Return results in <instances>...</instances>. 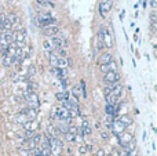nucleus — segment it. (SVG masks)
<instances>
[{
  "instance_id": "27",
  "label": "nucleus",
  "mask_w": 157,
  "mask_h": 156,
  "mask_svg": "<svg viewBox=\"0 0 157 156\" xmlns=\"http://www.w3.org/2000/svg\"><path fill=\"white\" fill-rule=\"evenodd\" d=\"M21 153H22V156H29V152L28 151H24V149H21Z\"/></svg>"
},
{
  "instance_id": "6",
  "label": "nucleus",
  "mask_w": 157,
  "mask_h": 156,
  "mask_svg": "<svg viewBox=\"0 0 157 156\" xmlns=\"http://www.w3.org/2000/svg\"><path fill=\"white\" fill-rule=\"evenodd\" d=\"M58 31H59V28L56 25H51V26L43 28V33H44L46 36H55L56 33H58Z\"/></svg>"
},
{
  "instance_id": "21",
  "label": "nucleus",
  "mask_w": 157,
  "mask_h": 156,
  "mask_svg": "<svg viewBox=\"0 0 157 156\" xmlns=\"http://www.w3.org/2000/svg\"><path fill=\"white\" fill-rule=\"evenodd\" d=\"M36 1L40 4V6H47V4H51V6H52L51 0H36Z\"/></svg>"
},
{
  "instance_id": "23",
  "label": "nucleus",
  "mask_w": 157,
  "mask_h": 156,
  "mask_svg": "<svg viewBox=\"0 0 157 156\" xmlns=\"http://www.w3.org/2000/svg\"><path fill=\"white\" fill-rule=\"evenodd\" d=\"M44 47L47 48V50H52V48H54V46H52L51 42H47V40H46V42H44Z\"/></svg>"
},
{
  "instance_id": "12",
  "label": "nucleus",
  "mask_w": 157,
  "mask_h": 156,
  "mask_svg": "<svg viewBox=\"0 0 157 156\" xmlns=\"http://www.w3.org/2000/svg\"><path fill=\"white\" fill-rule=\"evenodd\" d=\"M119 122H120L121 124H123V126H130V124L132 123V119H131V117L130 116H121L120 117V120H119Z\"/></svg>"
},
{
  "instance_id": "9",
  "label": "nucleus",
  "mask_w": 157,
  "mask_h": 156,
  "mask_svg": "<svg viewBox=\"0 0 157 156\" xmlns=\"http://www.w3.org/2000/svg\"><path fill=\"white\" fill-rule=\"evenodd\" d=\"M35 116H36V109L35 108H29L25 111V117H29L30 120H33Z\"/></svg>"
},
{
  "instance_id": "1",
  "label": "nucleus",
  "mask_w": 157,
  "mask_h": 156,
  "mask_svg": "<svg viewBox=\"0 0 157 156\" xmlns=\"http://www.w3.org/2000/svg\"><path fill=\"white\" fill-rule=\"evenodd\" d=\"M105 83L108 84H114V83H119L120 80V73L119 72H106L105 73Z\"/></svg>"
},
{
  "instance_id": "25",
  "label": "nucleus",
  "mask_w": 157,
  "mask_h": 156,
  "mask_svg": "<svg viewBox=\"0 0 157 156\" xmlns=\"http://www.w3.org/2000/svg\"><path fill=\"white\" fill-rule=\"evenodd\" d=\"M65 136H66V140H68V141H73V140H75V136H70V134H68V133H66Z\"/></svg>"
},
{
  "instance_id": "4",
  "label": "nucleus",
  "mask_w": 157,
  "mask_h": 156,
  "mask_svg": "<svg viewBox=\"0 0 157 156\" xmlns=\"http://www.w3.org/2000/svg\"><path fill=\"white\" fill-rule=\"evenodd\" d=\"M54 48H62V47H68V42L62 37H52L51 40Z\"/></svg>"
},
{
  "instance_id": "24",
  "label": "nucleus",
  "mask_w": 157,
  "mask_h": 156,
  "mask_svg": "<svg viewBox=\"0 0 157 156\" xmlns=\"http://www.w3.org/2000/svg\"><path fill=\"white\" fill-rule=\"evenodd\" d=\"M150 20H152V22H156V12L152 11V14H150Z\"/></svg>"
},
{
  "instance_id": "18",
  "label": "nucleus",
  "mask_w": 157,
  "mask_h": 156,
  "mask_svg": "<svg viewBox=\"0 0 157 156\" xmlns=\"http://www.w3.org/2000/svg\"><path fill=\"white\" fill-rule=\"evenodd\" d=\"M103 35H105V37H103V39L106 40V44H108L109 47H110V46H112V40H110V35L108 33V31H103Z\"/></svg>"
},
{
  "instance_id": "13",
  "label": "nucleus",
  "mask_w": 157,
  "mask_h": 156,
  "mask_svg": "<svg viewBox=\"0 0 157 156\" xmlns=\"http://www.w3.org/2000/svg\"><path fill=\"white\" fill-rule=\"evenodd\" d=\"M7 20L10 21V22H11L12 26H15V25L18 24V22H20V20H18V17H17L15 14H10V15L7 17Z\"/></svg>"
},
{
  "instance_id": "19",
  "label": "nucleus",
  "mask_w": 157,
  "mask_h": 156,
  "mask_svg": "<svg viewBox=\"0 0 157 156\" xmlns=\"http://www.w3.org/2000/svg\"><path fill=\"white\" fill-rule=\"evenodd\" d=\"M106 113L110 115V116H113V113H114V106H112V105H106Z\"/></svg>"
},
{
  "instance_id": "28",
  "label": "nucleus",
  "mask_w": 157,
  "mask_h": 156,
  "mask_svg": "<svg viewBox=\"0 0 157 156\" xmlns=\"http://www.w3.org/2000/svg\"><path fill=\"white\" fill-rule=\"evenodd\" d=\"M103 155H105V153H103V151H101V149H99V151L97 152V155H95V156H103Z\"/></svg>"
},
{
  "instance_id": "22",
  "label": "nucleus",
  "mask_w": 157,
  "mask_h": 156,
  "mask_svg": "<svg viewBox=\"0 0 157 156\" xmlns=\"http://www.w3.org/2000/svg\"><path fill=\"white\" fill-rule=\"evenodd\" d=\"M73 94H75V98H77V97L80 95V90H79V86H75V87H73Z\"/></svg>"
},
{
  "instance_id": "15",
  "label": "nucleus",
  "mask_w": 157,
  "mask_h": 156,
  "mask_svg": "<svg viewBox=\"0 0 157 156\" xmlns=\"http://www.w3.org/2000/svg\"><path fill=\"white\" fill-rule=\"evenodd\" d=\"M3 65H4V66H10V65H12V57L7 55V54H4V57H3Z\"/></svg>"
},
{
  "instance_id": "29",
  "label": "nucleus",
  "mask_w": 157,
  "mask_h": 156,
  "mask_svg": "<svg viewBox=\"0 0 157 156\" xmlns=\"http://www.w3.org/2000/svg\"><path fill=\"white\" fill-rule=\"evenodd\" d=\"M85 151H87V148H85V147H81V148H80V152L81 153H85Z\"/></svg>"
},
{
  "instance_id": "17",
  "label": "nucleus",
  "mask_w": 157,
  "mask_h": 156,
  "mask_svg": "<svg viewBox=\"0 0 157 156\" xmlns=\"http://www.w3.org/2000/svg\"><path fill=\"white\" fill-rule=\"evenodd\" d=\"M77 127L76 126H69L68 127V134H70V136H77Z\"/></svg>"
},
{
  "instance_id": "3",
  "label": "nucleus",
  "mask_w": 157,
  "mask_h": 156,
  "mask_svg": "<svg viewBox=\"0 0 157 156\" xmlns=\"http://www.w3.org/2000/svg\"><path fill=\"white\" fill-rule=\"evenodd\" d=\"M112 4H113L112 0H105V1H102V3H101V6H99V12H101L102 17H105L109 11H110Z\"/></svg>"
},
{
  "instance_id": "5",
  "label": "nucleus",
  "mask_w": 157,
  "mask_h": 156,
  "mask_svg": "<svg viewBox=\"0 0 157 156\" xmlns=\"http://www.w3.org/2000/svg\"><path fill=\"white\" fill-rule=\"evenodd\" d=\"M101 71L102 72H117V64L114 61H110L108 65H101Z\"/></svg>"
},
{
  "instance_id": "10",
  "label": "nucleus",
  "mask_w": 157,
  "mask_h": 156,
  "mask_svg": "<svg viewBox=\"0 0 157 156\" xmlns=\"http://www.w3.org/2000/svg\"><path fill=\"white\" fill-rule=\"evenodd\" d=\"M48 57H50V62H51L52 68H56V66H58V58H59V57L55 55L54 52H50Z\"/></svg>"
},
{
  "instance_id": "11",
  "label": "nucleus",
  "mask_w": 157,
  "mask_h": 156,
  "mask_svg": "<svg viewBox=\"0 0 157 156\" xmlns=\"http://www.w3.org/2000/svg\"><path fill=\"white\" fill-rule=\"evenodd\" d=\"M106 101H108V105H112V106H114V105L117 104L119 98H117V97H114L113 94H109V95H106Z\"/></svg>"
},
{
  "instance_id": "30",
  "label": "nucleus",
  "mask_w": 157,
  "mask_h": 156,
  "mask_svg": "<svg viewBox=\"0 0 157 156\" xmlns=\"http://www.w3.org/2000/svg\"><path fill=\"white\" fill-rule=\"evenodd\" d=\"M153 8H156V0H152V4H150Z\"/></svg>"
},
{
  "instance_id": "8",
  "label": "nucleus",
  "mask_w": 157,
  "mask_h": 156,
  "mask_svg": "<svg viewBox=\"0 0 157 156\" xmlns=\"http://www.w3.org/2000/svg\"><path fill=\"white\" fill-rule=\"evenodd\" d=\"M124 128H125V127L120 123V122H119V120H117L116 123L113 124V130H114V133H116V134H120L121 131H124Z\"/></svg>"
},
{
  "instance_id": "2",
  "label": "nucleus",
  "mask_w": 157,
  "mask_h": 156,
  "mask_svg": "<svg viewBox=\"0 0 157 156\" xmlns=\"http://www.w3.org/2000/svg\"><path fill=\"white\" fill-rule=\"evenodd\" d=\"M14 40H17V44L21 47L25 43V40H26V31L25 29H20L17 33H14Z\"/></svg>"
},
{
  "instance_id": "20",
  "label": "nucleus",
  "mask_w": 157,
  "mask_h": 156,
  "mask_svg": "<svg viewBox=\"0 0 157 156\" xmlns=\"http://www.w3.org/2000/svg\"><path fill=\"white\" fill-rule=\"evenodd\" d=\"M25 128H26V131H33V130H35V123H33V122H29V123L25 126Z\"/></svg>"
},
{
  "instance_id": "31",
  "label": "nucleus",
  "mask_w": 157,
  "mask_h": 156,
  "mask_svg": "<svg viewBox=\"0 0 157 156\" xmlns=\"http://www.w3.org/2000/svg\"><path fill=\"white\" fill-rule=\"evenodd\" d=\"M56 156H61V155H56Z\"/></svg>"
},
{
  "instance_id": "26",
  "label": "nucleus",
  "mask_w": 157,
  "mask_h": 156,
  "mask_svg": "<svg viewBox=\"0 0 157 156\" xmlns=\"http://www.w3.org/2000/svg\"><path fill=\"white\" fill-rule=\"evenodd\" d=\"M101 137L103 138V140H108V133H106V131H102L101 133Z\"/></svg>"
},
{
  "instance_id": "16",
  "label": "nucleus",
  "mask_w": 157,
  "mask_h": 156,
  "mask_svg": "<svg viewBox=\"0 0 157 156\" xmlns=\"http://www.w3.org/2000/svg\"><path fill=\"white\" fill-rule=\"evenodd\" d=\"M3 29H4V31H11V29H12L11 22H10L7 18H4V21H3Z\"/></svg>"
},
{
  "instance_id": "7",
  "label": "nucleus",
  "mask_w": 157,
  "mask_h": 156,
  "mask_svg": "<svg viewBox=\"0 0 157 156\" xmlns=\"http://www.w3.org/2000/svg\"><path fill=\"white\" fill-rule=\"evenodd\" d=\"M110 61H113V57H112V54H109V52H103L101 55V58H99L101 65H108Z\"/></svg>"
},
{
  "instance_id": "14",
  "label": "nucleus",
  "mask_w": 157,
  "mask_h": 156,
  "mask_svg": "<svg viewBox=\"0 0 157 156\" xmlns=\"http://www.w3.org/2000/svg\"><path fill=\"white\" fill-rule=\"evenodd\" d=\"M81 134H84V136H88V134H91V127L88 126V123H87V122H84V124H83Z\"/></svg>"
}]
</instances>
